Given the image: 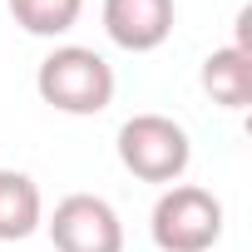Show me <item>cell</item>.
Returning <instances> with one entry per match:
<instances>
[{
	"label": "cell",
	"instance_id": "6da1fadb",
	"mask_svg": "<svg viewBox=\"0 0 252 252\" xmlns=\"http://www.w3.org/2000/svg\"><path fill=\"white\" fill-rule=\"evenodd\" d=\"M35 94L74 119L104 114L114 104V64L89 45H55L35 69Z\"/></svg>",
	"mask_w": 252,
	"mask_h": 252
},
{
	"label": "cell",
	"instance_id": "7a4b0ae2",
	"mask_svg": "<svg viewBox=\"0 0 252 252\" xmlns=\"http://www.w3.org/2000/svg\"><path fill=\"white\" fill-rule=\"evenodd\" d=\"M119 163L139 183H178L193 163V139L168 114H134L119 129Z\"/></svg>",
	"mask_w": 252,
	"mask_h": 252
},
{
	"label": "cell",
	"instance_id": "3957f363",
	"mask_svg": "<svg viewBox=\"0 0 252 252\" xmlns=\"http://www.w3.org/2000/svg\"><path fill=\"white\" fill-rule=\"evenodd\" d=\"M158 252H213L222 237V203L198 183H168L149 218Z\"/></svg>",
	"mask_w": 252,
	"mask_h": 252
},
{
	"label": "cell",
	"instance_id": "277c9868",
	"mask_svg": "<svg viewBox=\"0 0 252 252\" xmlns=\"http://www.w3.org/2000/svg\"><path fill=\"white\" fill-rule=\"evenodd\" d=\"M50 242L55 252H124V222L109 198L99 193H69L50 213Z\"/></svg>",
	"mask_w": 252,
	"mask_h": 252
},
{
	"label": "cell",
	"instance_id": "5b68a950",
	"mask_svg": "<svg viewBox=\"0 0 252 252\" xmlns=\"http://www.w3.org/2000/svg\"><path fill=\"white\" fill-rule=\"evenodd\" d=\"M178 5L173 0H104V35L129 50V55H149L173 35Z\"/></svg>",
	"mask_w": 252,
	"mask_h": 252
},
{
	"label": "cell",
	"instance_id": "8992f818",
	"mask_svg": "<svg viewBox=\"0 0 252 252\" xmlns=\"http://www.w3.org/2000/svg\"><path fill=\"white\" fill-rule=\"evenodd\" d=\"M45 222L40 183L20 168H0V242H25Z\"/></svg>",
	"mask_w": 252,
	"mask_h": 252
},
{
	"label": "cell",
	"instance_id": "52a82bcc",
	"mask_svg": "<svg viewBox=\"0 0 252 252\" xmlns=\"http://www.w3.org/2000/svg\"><path fill=\"white\" fill-rule=\"evenodd\" d=\"M203 94L218 109H247L252 104V55L222 45L203 60Z\"/></svg>",
	"mask_w": 252,
	"mask_h": 252
},
{
	"label": "cell",
	"instance_id": "ba28073f",
	"mask_svg": "<svg viewBox=\"0 0 252 252\" xmlns=\"http://www.w3.org/2000/svg\"><path fill=\"white\" fill-rule=\"evenodd\" d=\"M5 5H10V20L25 35H40V40L69 35L84 15V0H5Z\"/></svg>",
	"mask_w": 252,
	"mask_h": 252
},
{
	"label": "cell",
	"instance_id": "9c48e42d",
	"mask_svg": "<svg viewBox=\"0 0 252 252\" xmlns=\"http://www.w3.org/2000/svg\"><path fill=\"white\" fill-rule=\"evenodd\" d=\"M232 50L252 55V5H242V10H237V45H232Z\"/></svg>",
	"mask_w": 252,
	"mask_h": 252
}]
</instances>
